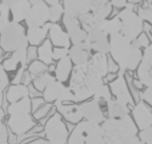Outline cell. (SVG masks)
<instances>
[{"label":"cell","instance_id":"45","mask_svg":"<svg viewBox=\"0 0 152 144\" xmlns=\"http://www.w3.org/2000/svg\"><path fill=\"white\" fill-rule=\"evenodd\" d=\"M44 98L42 97H35L34 99H32V110L33 111H35V110H38L42 105H44Z\"/></svg>","mask_w":152,"mask_h":144},{"label":"cell","instance_id":"29","mask_svg":"<svg viewBox=\"0 0 152 144\" xmlns=\"http://www.w3.org/2000/svg\"><path fill=\"white\" fill-rule=\"evenodd\" d=\"M56 80L55 78V76H53L51 73H50L49 71L48 72H45V73H43V75H40L39 77H37V78H34V80L32 81L33 82V87L38 90V92H44V89L51 83V82H54Z\"/></svg>","mask_w":152,"mask_h":144},{"label":"cell","instance_id":"2","mask_svg":"<svg viewBox=\"0 0 152 144\" xmlns=\"http://www.w3.org/2000/svg\"><path fill=\"white\" fill-rule=\"evenodd\" d=\"M110 55L123 71H134L142 59V51L122 33L110 35Z\"/></svg>","mask_w":152,"mask_h":144},{"label":"cell","instance_id":"25","mask_svg":"<svg viewBox=\"0 0 152 144\" xmlns=\"http://www.w3.org/2000/svg\"><path fill=\"white\" fill-rule=\"evenodd\" d=\"M26 97H29V87L23 83L12 84L9 87V89L6 92V100L10 104L16 103Z\"/></svg>","mask_w":152,"mask_h":144},{"label":"cell","instance_id":"42","mask_svg":"<svg viewBox=\"0 0 152 144\" xmlns=\"http://www.w3.org/2000/svg\"><path fill=\"white\" fill-rule=\"evenodd\" d=\"M139 137L144 144H152V126L146 129L139 131Z\"/></svg>","mask_w":152,"mask_h":144},{"label":"cell","instance_id":"8","mask_svg":"<svg viewBox=\"0 0 152 144\" xmlns=\"http://www.w3.org/2000/svg\"><path fill=\"white\" fill-rule=\"evenodd\" d=\"M112 4L111 3H106L102 5H97V6H93L89 11L84 14L83 16L79 17L82 27L88 32L91 28L96 27V26L101 24L105 20L108 18V16L112 12Z\"/></svg>","mask_w":152,"mask_h":144},{"label":"cell","instance_id":"11","mask_svg":"<svg viewBox=\"0 0 152 144\" xmlns=\"http://www.w3.org/2000/svg\"><path fill=\"white\" fill-rule=\"evenodd\" d=\"M152 33V26H151ZM136 77L144 87L152 86V42L142 51V59L136 69Z\"/></svg>","mask_w":152,"mask_h":144},{"label":"cell","instance_id":"14","mask_svg":"<svg viewBox=\"0 0 152 144\" xmlns=\"http://www.w3.org/2000/svg\"><path fill=\"white\" fill-rule=\"evenodd\" d=\"M55 108L57 109L58 114L63 117L65 120H67L71 123H79L83 120V114L80 109V104L78 103H72V104H66L63 101L56 100L54 103Z\"/></svg>","mask_w":152,"mask_h":144},{"label":"cell","instance_id":"3","mask_svg":"<svg viewBox=\"0 0 152 144\" xmlns=\"http://www.w3.org/2000/svg\"><path fill=\"white\" fill-rule=\"evenodd\" d=\"M9 119L7 127L16 136H23L33 127L35 121L32 117V99L29 97L23 98L16 103H12L7 108Z\"/></svg>","mask_w":152,"mask_h":144},{"label":"cell","instance_id":"50","mask_svg":"<svg viewBox=\"0 0 152 144\" xmlns=\"http://www.w3.org/2000/svg\"><path fill=\"white\" fill-rule=\"evenodd\" d=\"M32 81V77H31V75L27 72V73H24V76H23V84H28L29 82Z\"/></svg>","mask_w":152,"mask_h":144},{"label":"cell","instance_id":"56","mask_svg":"<svg viewBox=\"0 0 152 144\" xmlns=\"http://www.w3.org/2000/svg\"><path fill=\"white\" fill-rule=\"evenodd\" d=\"M5 144H9V143H5Z\"/></svg>","mask_w":152,"mask_h":144},{"label":"cell","instance_id":"35","mask_svg":"<svg viewBox=\"0 0 152 144\" xmlns=\"http://www.w3.org/2000/svg\"><path fill=\"white\" fill-rule=\"evenodd\" d=\"M62 21H63V24H65V28L66 31L69 33L74 30H77L78 27H82L80 24V21L78 17H74V16H71V15H67L65 14L62 17Z\"/></svg>","mask_w":152,"mask_h":144},{"label":"cell","instance_id":"48","mask_svg":"<svg viewBox=\"0 0 152 144\" xmlns=\"http://www.w3.org/2000/svg\"><path fill=\"white\" fill-rule=\"evenodd\" d=\"M28 144H54V143H51L50 140H48V139H37V140H33V142H31V143H28Z\"/></svg>","mask_w":152,"mask_h":144},{"label":"cell","instance_id":"55","mask_svg":"<svg viewBox=\"0 0 152 144\" xmlns=\"http://www.w3.org/2000/svg\"><path fill=\"white\" fill-rule=\"evenodd\" d=\"M144 1H151V0H144Z\"/></svg>","mask_w":152,"mask_h":144},{"label":"cell","instance_id":"43","mask_svg":"<svg viewBox=\"0 0 152 144\" xmlns=\"http://www.w3.org/2000/svg\"><path fill=\"white\" fill-rule=\"evenodd\" d=\"M140 98H141V100L146 101L148 105L152 108V86L144 87V89L141 90V93H140Z\"/></svg>","mask_w":152,"mask_h":144},{"label":"cell","instance_id":"47","mask_svg":"<svg viewBox=\"0 0 152 144\" xmlns=\"http://www.w3.org/2000/svg\"><path fill=\"white\" fill-rule=\"evenodd\" d=\"M35 54L38 55V49H35L34 47L29 48L28 51H27V60H28V61H34V59H35Z\"/></svg>","mask_w":152,"mask_h":144},{"label":"cell","instance_id":"41","mask_svg":"<svg viewBox=\"0 0 152 144\" xmlns=\"http://www.w3.org/2000/svg\"><path fill=\"white\" fill-rule=\"evenodd\" d=\"M113 144H144V143L140 139V137H139V134H136V136H128L125 138H122Z\"/></svg>","mask_w":152,"mask_h":144},{"label":"cell","instance_id":"16","mask_svg":"<svg viewBox=\"0 0 152 144\" xmlns=\"http://www.w3.org/2000/svg\"><path fill=\"white\" fill-rule=\"evenodd\" d=\"M83 128L85 136V144H106L104 128L100 123L83 120Z\"/></svg>","mask_w":152,"mask_h":144},{"label":"cell","instance_id":"7","mask_svg":"<svg viewBox=\"0 0 152 144\" xmlns=\"http://www.w3.org/2000/svg\"><path fill=\"white\" fill-rule=\"evenodd\" d=\"M44 133L48 140L54 144H66L68 142V129L62 120V116L57 112L54 114L46 121L44 126Z\"/></svg>","mask_w":152,"mask_h":144},{"label":"cell","instance_id":"36","mask_svg":"<svg viewBox=\"0 0 152 144\" xmlns=\"http://www.w3.org/2000/svg\"><path fill=\"white\" fill-rule=\"evenodd\" d=\"M9 76L6 73V70L4 69L3 64H0V108L3 105V92L5 88H9Z\"/></svg>","mask_w":152,"mask_h":144},{"label":"cell","instance_id":"39","mask_svg":"<svg viewBox=\"0 0 152 144\" xmlns=\"http://www.w3.org/2000/svg\"><path fill=\"white\" fill-rule=\"evenodd\" d=\"M133 43H134V45L135 47H137L139 49H145V48H147L148 45H150V38H148V35L146 34V33H141L140 35H139L136 39H134L133 41Z\"/></svg>","mask_w":152,"mask_h":144},{"label":"cell","instance_id":"17","mask_svg":"<svg viewBox=\"0 0 152 144\" xmlns=\"http://www.w3.org/2000/svg\"><path fill=\"white\" fill-rule=\"evenodd\" d=\"M49 39L55 48H71V38L67 31L62 30L58 23H50Z\"/></svg>","mask_w":152,"mask_h":144},{"label":"cell","instance_id":"10","mask_svg":"<svg viewBox=\"0 0 152 144\" xmlns=\"http://www.w3.org/2000/svg\"><path fill=\"white\" fill-rule=\"evenodd\" d=\"M90 47L94 53L110 54V34L104 27V22L88 31Z\"/></svg>","mask_w":152,"mask_h":144},{"label":"cell","instance_id":"20","mask_svg":"<svg viewBox=\"0 0 152 144\" xmlns=\"http://www.w3.org/2000/svg\"><path fill=\"white\" fill-rule=\"evenodd\" d=\"M72 71H73V62H72L69 56H65V58L60 59L56 64V66H55V78L57 81L65 83L69 78Z\"/></svg>","mask_w":152,"mask_h":144},{"label":"cell","instance_id":"38","mask_svg":"<svg viewBox=\"0 0 152 144\" xmlns=\"http://www.w3.org/2000/svg\"><path fill=\"white\" fill-rule=\"evenodd\" d=\"M4 116H5V112H4V110H3L1 108H0V144L7 143V138H9L7 129H6L5 125L3 123Z\"/></svg>","mask_w":152,"mask_h":144},{"label":"cell","instance_id":"31","mask_svg":"<svg viewBox=\"0 0 152 144\" xmlns=\"http://www.w3.org/2000/svg\"><path fill=\"white\" fill-rule=\"evenodd\" d=\"M50 69L48 67V65H45L43 61L40 60H34L29 64V66H28V73L31 75L32 77V81L34 80V78L37 77H39L40 75L48 72Z\"/></svg>","mask_w":152,"mask_h":144},{"label":"cell","instance_id":"34","mask_svg":"<svg viewBox=\"0 0 152 144\" xmlns=\"http://www.w3.org/2000/svg\"><path fill=\"white\" fill-rule=\"evenodd\" d=\"M65 15V9H63L62 4H55L50 6L49 10V21L50 23H57Z\"/></svg>","mask_w":152,"mask_h":144},{"label":"cell","instance_id":"4","mask_svg":"<svg viewBox=\"0 0 152 144\" xmlns=\"http://www.w3.org/2000/svg\"><path fill=\"white\" fill-rule=\"evenodd\" d=\"M106 137V144H113L115 142L128 136L139 134V128L130 115L124 117H107L101 123Z\"/></svg>","mask_w":152,"mask_h":144},{"label":"cell","instance_id":"40","mask_svg":"<svg viewBox=\"0 0 152 144\" xmlns=\"http://www.w3.org/2000/svg\"><path fill=\"white\" fill-rule=\"evenodd\" d=\"M51 109V103H48L45 105H42L38 110L34 111V119L35 120H42L43 117H45L48 115V112Z\"/></svg>","mask_w":152,"mask_h":144},{"label":"cell","instance_id":"19","mask_svg":"<svg viewBox=\"0 0 152 144\" xmlns=\"http://www.w3.org/2000/svg\"><path fill=\"white\" fill-rule=\"evenodd\" d=\"M27 51H28V48H22V49H18V50L14 51L12 55L3 62L4 69L6 71H16L22 66L26 67V65L28 62Z\"/></svg>","mask_w":152,"mask_h":144},{"label":"cell","instance_id":"15","mask_svg":"<svg viewBox=\"0 0 152 144\" xmlns=\"http://www.w3.org/2000/svg\"><path fill=\"white\" fill-rule=\"evenodd\" d=\"M80 109H82V114H83L84 120L96 122L100 125L106 120L105 114H104L102 109H101V104L99 101H96L95 99L82 101Z\"/></svg>","mask_w":152,"mask_h":144},{"label":"cell","instance_id":"53","mask_svg":"<svg viewBox=\"0 0 152 144\" xmlns=\"http://www.w3.org/2000/svg\"><path fill=\"white\" fill-rule=\"evenodd\" d=\"M29 3L32 5H35V4H40V3H44V0H29Z\"/></svg>","mask_w":152,"mask_h":144},{"label":"cell","instance_id":"51","mask_svg":"<svg viewBox=\"0 0 152 144\" xmlns=\"http://www.w3.org/2000/svg\"><path fill=\"white\" fill-rule=\"evenodd\" d=\"M18 1H21V0H1V3L6 4V5H9V6H12L14 4L18 3Z\"/></svg>","mask_w":152,"mask_h":144},{"label":"cell","instance_id":"33","mask_svg":"<svg viewBox=\"0 0 152 144\" xmlns=\"http://www.w3.org/2000/svg\"><path fill=\"white\" fill-rule=\"evenodd\" d=\"M93 99H95L96 101H99L101 105L102 104H107L111 99H112V92H111V88L108 84H104L101 87L96 93L94 94Z\"/></svg>","mask_w":152,"mask_h":144},{"label":"cell","instance_id":"27","mask_svg":"<svg viewBox=\"0 0 152 144\" xmlns=\"http://www.w3.org/2000/svg\"><path fill=\"white\" fill-rule=\"evenodd\" d=\"M53 55H54L53 43L50 39H45V41L39 45V48H38V59L49 66V65H51L54 61Z\"/></svg>","mask_w":152,"mask_h":144},{"label":"cell","instance_id":"13","mask_svg":"<svg viewBox=\"0 0 152 144\" xmlns=\"http://www.w3.org/2000/svg\"><path fill=\"white\" fill-rule=\"evenodd\" d=\"M49 10L50 6L45 1L32 5L26 17L27 27H43V26H45L49 21Z\"/></svg>","mask_w":152,"mask_h":144},{"label":"cell","instance_id":"46","mask_svg":"<svg viewBox=\"0 0 152 144\" xmlns=\"http://www.w3.org/2000/svg\"><path fill=\"white\" fill-rule=\"evenodd\" d=\"M110 3L112 4L113 7L122 10V9L126 7V5H128V0H110Z\"/></svg>","mask_w":152,"mask_h":144},{"label":"cell","instance_id":"1","mask_svg":"<svg viewBox=\"0 0 152 144\" xmlns=\"http://www.w3.org/2000/svg\"><path fill=\"white\" fill-rule=\"evenodd\" d=\"M104 84V76L90 61L73 67L69 80V88L74 93L77 103L93 98Z\"/></svg>","mask_w":152,"mask_h":144},{"label":"cell","instance_id":"22","mask_svg":"<svg viewBox=\"0 0 152 144\" xmlns=\"http://www.w3.org/2000/svg\"><path fill=\"white\" fill-rule=\"evenodd\" d=\"M107 114L108 117H116V119H119V117H124V116H128L130 115V106L126 105L125 103L119 101L117 99H111L107 104Z\"/></svg>","mask_w":152,"mask_h":144},{"label":"cell","instance_id":"26","mask_svg":"<svg viewBox=\"0 0 152 144\" xmlns=\"http://www.w3.org/2000/svg\"><path fill=\"white\" fill-rule=\"evenodd\" d=\"M68 56L71 58V60H72L74 66L84 65L86 62H89V60L91 58L90 51L84 49V48H82V47H79V45H71Z\"/></svg>","mask_w":152,"mask_h":144},{"label":"cell","instance_id":"21","mask_svg":"<svg viewBox=\"0 0 152 144\" xmlns=\"http://www.w3.org/2000/svg\"><path fill=\"white\" fill-rule=\"evenodd\" d=\"M49 28H50V23H46L43 27H28L27 38L29 45L32 47L40 45L45 41L46 35L49 34Z\"/></svg>","mask_w":152,"mask_h":144},{"label":"cell","instance_id":"23","mask_svg":"<svg viewBox=\"0 0 152 144\" xmlns=\"http://www.w3.org/2000/svg\"><path fill=\"white\" fill-rule=\"evenodd\" d=\"M32 7L29 0H21V1L10 6L11 10V21L21 23L22 21H26V17Z\"/></svg>","mask_w":152,"mask_h":144},{"label":"cell","instance_id":"6","mask_svg":"<svg viewBox=\"0 0 152 144\" xmlns=\"http://www.w3.org/2000/svg\"><path fill=\"white\" fill-rule=\"evenodd\" d=\"M117 17L121 21V33L130 41H134L144 31V20L139 16L136 11V5L128 3L126 7L122 9Z\"/></svg>","mask_w":152,"mask_h":144},{"label":"cell","instance_id":"52","mask_svg":"<svg viewBox=\"0 0 152 144\" xmlns=\"http://www.w3.org/2000/svg\"><path fill=\"white\" fill-rule=\"evenodd\" d=\"M44 1L49 5V6H51V5H55V4H58L60 3V0H44Z\"/></svg>","mask_w":152,"mask_h":144},{"label":"cell","instance_id":"30","mask_svg":"<svg viewBox=\"0 0 152 144\" xmlns=\"http://www.w3.org/2000/svg\"><path fill=\"white\" fill-rule=\"evenodd\" d=\"M82 121L75 125V127L73 128L72 133L68 137V142H67L68 144H85V136H84V128Z\"/></svg>","mask_w":152,"mask_h":144},{"label":"cell","instance_id":"49","mask_svg":"<svg viewBox=\"0 0 152 144\" xmlns=\"http://www.w3.org/2000/svg\"><path fill=\"white\" fill-rule=\"evenodd\" d=\"M90 3L93 6H97V5H102L106 3H110V0H90Z\"/></svg>","mask_w":152,"mask_h":144},{"label":"cell","instance_id":"5","mask_svg":"<svg viewBox=\"0 0 152 144\" xmlns=\"http://www.w3.org/2000/svg\"><path fill=\"white\" fill-rule=\"evenodd\" d=\"M28 45L27 31L21 23L10 21L0 28V48L6 53H14L18 49L28 48Z\"/></svg>","mask_w":152,"mask_h":144},{"label":"cell","instance_id":"44","mask_svg":"<svg viewBox=\"0 0 152 144\" xmlns=\"http://www.w3.org/2000/svg\"><path fill=\"white\" fill-rule=\"evenodd\" d=\"M69 53V48H55L54 49V60H60L65 56H68Z\"/></svg>","mask_w":152,"mask_h":144},{"label":"cell","instance_id":"54","mask_svg":"<svg viewBox=\"0 0 152 144\" xmlns=\"http://www.w3.org/2000/svg\"><path fill=\"white\" fill-rule=\"evenodd\" d=\"M141 1H142V0H128V3L134 4V5H136V4H140Z\"/></svg>","mask_w":152,"mask_h":144},{"label":"cell","instance_id":"9","mask_svg":"<svg viewBox=\"0 0 152 144\" xmlns=\"http://www.w3.org/2000/svg\"><path fill=\"white\" fill-rule=\"evenodd\" d=\"M125 71L123 70H118V73L116 76V78L113 81L110 82V88L112 92V95L115 97V99L125 103L126 105H129L130 108H133L134 104V98L130 93V89L128 86V82H126V78L124 76Z\"/></svg>","mask_w":152,"mask_h":144},{"label":"cell","instance_id":"28","mask_svg":"<svg viewBox=\"0 0 152 144\" xmlns=\"http://www.w3.org/2000/svg\"><path fill=\"white\" fill-rule=\"evenodd\" d=\"M94 66L100 71V73L104 77L108 75V58L106 54H101V53H94L89 60Z\"/></svg>","mask_w":152,"mask_h":144},{"label":"cell","instance_id":"24","mask_svg":"<svg viewBox=\"0 0 152 144\" xmlns=\"http://www.w3.org/2000/svg\"><path fill=\"white\" fill-rule=\"evenodd\" d=\"M66 86L63 84V82H60L57 80H55L54 82L50 83L43 92V98L45 100V103H55L56 100H58L65 90Z\"/></svg>","mask_w":152,"mask_h":144},{"label":"cell","instance_id":"12","mask_svg":"<svg viewBox=\"0 0 152 144\" xmlns=\"http://www.w3.org/2000/svg\"><path fill=\"white\" fill-rule=\"evenodd\" d=\"M132 117L135 121L139 131L146 129L152 126V110L144 100L137 101L132 109Z\"/></svg>","mask_w":152,"mask_h":144},{"label":"cell","instance_id":"37","mask_svg":"<svg viewBox=\"0 0 152 144\" xmlns=\"http://www.w3.org/2000/svg\"><path fill=\"white\" fill-rule=\"evenodd\" d=\"M11 21V10L10 6L1 3L0 4V28H3L5 24Z\"/></svg>","mask_w":152,"mask_h":144},{"label":"cell","instance_id":"18","mask_svg":"<svg viewBox=\"0 0 152 144\" xmlns=\"http://www.w3.org/2000/svg\"><path fill=\"white\" fill-rule=\"evenodd\" d=\"M62 5L65 9V14L78 18L93 7L90 0H63Z\"/></svg>","mask_w":152,"mask_h":144},{"label":"cell","instance_id":"32","mask_svg":"<svg viewBox=\"0 0 152 144\" xmlns=\"http://www.w3.org/2000/svg\"><path fill=\"white\" fill-rule=\"evenodd\" d=\"M137 14L140 16L144 22H148L152 26V3L151 1H142V4H140L137 7Z\"/></svg>","mask_w":152,"mask_h":144}]
</instances>
